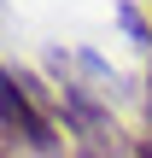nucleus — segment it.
I'll return each instance as SVG.
<instances>
[{
    "mask_svg": "<svg viewBox=\"0 0 152 158\" xmlns=\"http://www.w3.org/2000/svg\"><path fill=\"white\" fill-rule=\"evenodd\" d=\"M6 129H12V141L53 147V129L35 117V106H29V82H23V76H6Z\"/></svg>",
    "mask_w": 152,
    "mask_h": 158,
    "instance_id": "1",
    "label": "nucleus"
},
{
    "mask_svg": "<svg viewBox=\"0 0 152 158\" xmlns=\"http://www.w3.org/2000/svg\"><path fill=\"white\" fill-rule=\"evenodd\" d=\"M135 158H152V141H141V147H135Z\"/></svg>",
    "mask_w": 152,
    "mask_h": 158,
    "instance_id": "2",
    "label": "nucleus"
}]
</instances>
